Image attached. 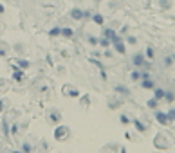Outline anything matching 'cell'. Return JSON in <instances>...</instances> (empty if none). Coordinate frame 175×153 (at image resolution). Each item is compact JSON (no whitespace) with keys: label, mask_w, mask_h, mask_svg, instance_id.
Wrapping results in <instances>:
<instances>
[{"label":"cell","mask_w":175,"mask_h":153,"mask_svg":"<svg viewBox=\"0 0 175 153\" xmlns=\"http://www.w3.org/2000/svg\"><path fill=\"white\" fill-rule=\"evenodd\" d=\"M143 86H144V88H154V81H152V79H144Z\"/></svg>","instance_id":"6"},{"label":"cell","mask_w":175,"mask_h":153,"mask_svg":"<svg viewBox=\"0 0 175 153\" xmlns=\"http://www.w3.org/2000/svg\"><path fill=\"white\" fill-rule=\"evenodd\" d=\"M139 78H141V74H139V72H134V74H132V79H134V81H137Z\"/></svg>","instance_id":"15"},{"label":"cell","mask_w":175,"mask_h":153,"mask_svg":"<svg viewBox=\"0 0 175 153\" xmlns=\"http://www.w3.org/2000/svg\"><path fill=\"white\" fill-rule=\"evenodd\" d=\"M71 16H72L74 20H79V18H83V11H81V9H72V11H71Z\"/></svg>","instance_id":"2"},{"label":"cell","mask_w":175,"mask_h":153,"mask_svg":"<svg viewBox=\"0 0 175 153\" xmlns=\"http://www.w3.org/2000/svg\"><path fill=\"white\" fill-rule=\"evenodd\" d=\"M166 96V99H168V103H171L173 101V94H164Z\"/></svg>","instance_id":"16"},{"label":"cell","mask_w":175,"mask_h":153,"mask_svg":"<svg viewBox=\"0 0 175 153\" xmlns=\"http://www.w3.org/2000/svg\"><path fill=\"white\" fill-rule=\"evenodd\" d=\"M157 119L161 121V124H166V121H168V117L164 114H157Z\"/></svg>","instance_id":"9"},{"label":"cell","mask_w":175,"mask_h":153,"mask_svg":"<svg viewBox=\"0 0 175 153\" xmlns=\"http://www.w3.org/2000/svg\"><path fill=\"white\" fill-rule=\"evenodd\" d=\"M22 149H24V151H31V146L29 144H24V146H22Z\"/></svg>","instance_id":"18"},{"label":"cell","mask_w":175,"mask_h":153,"mask_svg":"<svg viewBox=\"0 0 175 153\" xmlns=\"http://www.w3.org/2000/svg\"><path fill=\"white\" fill-rule=\"evenodd\" d=\"M0 13H4V6L2 4H0Z\"/></svg>","instance_id":"21"},{"label":"cell","mask_w":175,"mask_h":153,"mask_svg":"<svg viewBox=\"0 0 175 153\" xmlns=\"http://www.w3.org/2000/svg\"><path fill=\"white\" fill-rule=\"evenodd\" d=\"M116 51H117V52H121V54L125 52V45H123L121 41H116Z\"/></svg>","instance_id":"7"},{"label":"cell","mask_w":175,"mask_h":153,"mask_svg":"<svg viewBox=\"0 0 175 153\" xmlns=\"http://www.w3.org/2000/svg\"><path fill=\"white\" fill-rule=\"evenodd\" d=\"M121 121H123V123H126V124H128V117H126V115H121Z\"/></svg>","instance_id":"20"},{"label":"cell","mask_w":175,"mask_h":153,"mask_svg":"<svg viewBox=\"0 0 175 153\" xmlns=\"http://www.w3.org/2000/svg\"><path fill=\"white\" fill-rule=\"evenodd\" d=\"M136 128H137V130H141V132H144V126L141 124V121H136Z\"/></svg>","instance_id":"13"},{"label":"cell","mask_w":175,"mask_h":153,"mask_svg":"<svg viewBox=\"0 0 175 153\" xmlns=\"http://www.w3.org/2000/svg\"><path fill=\"white\" fill-rule=\"evenodd\" d=\"M146 54H148V58H152V56H154V51H152V49H148V51H146Z\"/></svg>","instance_id":"19"},{"label":"cell","mask_w":175,"mask_h":153,"mask_svg":"<svg viewBox=\"0 0 175 153\" xmlns=\"http://www.w3.org/2000/svg\"><path fill=\"white\" fill-rule=\"evenodd\" d=\"M168 119H175V110H170V114H168Z\"/></svg>","instance_id":"17"},{"label":"cell","mask_w":175,"mask_h":153,"mask_svg":"<svg viewBox=\"0 0 175 153\" xmlns=\"http://www.w3.org/2000/svg\"><path fill=\"white\" fill-rule=\"evenodd\" d=\"M94 22H96L98 25H101V24H103V16H101V15H94Z\"/></svg>","instance_id":"10"},{"label":"cell","mask_w":175,"mask_h":153,"mask_svg":"<svg viewBox=\"0 0 175 153\" xmlns=\"http://www.w3.org/2000/svg\"><path fill=\"white\" fill-rule=\"evenodd\" d=\"M148 106H150V108H155V106H157V99H152V101H148Z\"/></svg>","instance_id":"12"},{"label":"cell","mask_w":175,"mask_h":153,"mask_svg":"<svg viewBox=\"0 0 175 153\" xmlns=\"http://www.w3.org/2000/svg\"><path fill=\"white\" fill-rule=\"evenodd\" d=\"M2 108H4V103H2V101H0V110H2Z\"/></svg>","instance_id":"22"},{"label":"cell","mask_w":175,"mask_h":153,"mask_svg":"<svg viewBox=\"0 0 175 153\" xmlns=\"http://www.w3.org/2000/svg\"><path fill=\"white\" fill-rule=\"evenodd\" d=\"M105 36H106V40H112V41L116 40V33H114L112 29H106V31H105Z\"/></svg>","instance_id":"4"},{"label":"cell","mask_w":175,"mask_h":153,"mask_svg":"<svg viewBox=\"0 0 175 153\" xmlns=\"http://www.w3.org/2000/svg\"><path fill=\"white\" fill-rule=\"evenodd\" d=\"M134 63L137 65V67H141V65L144 63V56H143V54H136V56H134Z\"/></svg>","instance_id":"3"},{"label":"cell","mask_w":175,"mask_h":153,"mask_svg":"<svg viewBox=\"0 0 175 153\" xmlns=\"http://www.w3.org/2000/svg\"><path fill=\"white\" fill-rule=\"evenodd\" d=\"M60 33H61V29H60V27H54V29H51V31H49V34H51V36H58Z\"/></svg>","instance_id":"8"},{"label":"cell","mask_w":175,"mask_h":153,"mask_svg":"<svg viewBox=\"0 0 175 153\" xmlns=\"http://www.w3.org/2000/svg\"><path fill=\"white\" fill-rule=\"evenodd\" d=\"M65 135H69V128H67V126H58V128L54 130V137H56L58 141H65V139H63Z\"/></svg>","instance_id":"1"},{"label":"cell","mask_w":175,"mask_h":153,"mask_svg":"<svg viewBox=\"0 0 175 153\" xmlns=\"http://www.w3.org/2000/svg\"><path fill=\"white\" fill-rule=\"evenodd\" d=\"M61 36H65V38H71L72 36V29H69V27H65V29H61V33H60Z\"/></svg>","instance_id":"5"},{"label":"cell","mask_w":175,"mask_h":153,"mask_svg":"<svg viewBox=\"0 0 175 153\" xmlns=\"http://www.w3.org/2000/svg\"><path fill=\"white\" fill-rule=\"evenodd\" d=\"M163 96H164V90H161V88H157V90H155V99H161Z\"/></svg>","instance_id":"11"},{"label":"cell","mask_w":175,"mask_h":153,"mask_svg":"<svg viewBox=\"0 0 175 153\" xmlns=\"http://www.w3.org/2000/svg\"><path fill=\"white\" fill-rule=\"evenodd\" d=\"M15 79H16V81H20V79H22V72H18V70H16V72H15Z\"/></svg>","instance_id":"14"}]
</instances>
